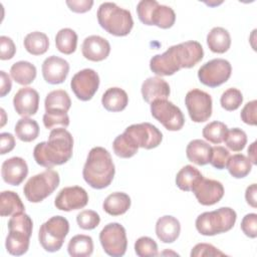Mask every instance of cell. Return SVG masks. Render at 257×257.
<instances>
[{
    "instance_id": "19",
    "label": "cell",
    "mask_w": 257,
    "mask_h": 257,
    "mask_svg": "<svg viewBox=\"0 0 257 257\" xmlns=\"http://www.w3.org/2000/svg\"><path fill=\"white\" fill-rule=\"evenodd\" d=\"M2 179L11 186L20 185L28 175V166L24 159L12 157L3 162L1 167Z\"/></svg>"
},
{
    "instance_id": "25",
    "label": "cell",
    "mask_w": 257,
    "mask_h": 257,
    "mask_svg": "<svg viewBox=\"0 0 257 257\" xmlns=\"http://www.w3.org/2000/svg\"><path fill=\"white\" fill-rule=\"evenodd\" d=\"M128 103L127 93L119 87H110L104 91L101 97L103 107L112 112L123 110Z\"/></svg>"
},
{
    "instance_id": "37",
    "label": "cell",
    "mask_w": 257,
    "mask_h": 257,
    "mask_svg": "<svg viewBox=\"0 0 257 257\" xmlns=\"http://www.w3.org/2000/svg\"><path fill=\"white\" fill-rule=\"evenodd\" d=\"M56 48L63 54H71L77 46V34L71 28L60 29L55 36Z\"/></svg>"
},
{
    "instance_id": "24",
    "label": "cell",
    "mask_w": 257,
    "mask_h": 257,
    "mask_svg": "<svg viewBox=\"0 0 257 257\" xmlns=\"http://www.w3.org/2000/svg\"><path fill=\"white\" fill-rule=\"evenodd\" d=\"M212 147L203 140H193L186 148V155L190 162L198 165L205 166L210 162Z\"/></svg>"
},
{
    "instance_id": "22",
    "label": "cell",
    "mask_w": 257,
    "mask_h": 257,
    "mask_svg": "<svg viewBox=\"0 0 257 257\" xmlns=\"http://www.w3.org/2000/svg\"><path fill=\"white\" fill-rule=\"evenodd\" d=\"M141 91L144 100L148 103H152L158 99H167L171 89L165 79L159 76H152L143 82Z\"/></svg>"
},
{
    "instance_id": "52",
    "label": "cell",
    "mask_w": 257,
    "mask_h": 257,
    "mask_svg": "<svg viewBox=\"0 0 257 257\" xmlns=\"http://www.w3.org/2000/svg\"><path fill=\"white\" fill-rule=\"evenodd\" d=\"M0 79H1V84H0V96L3 97L5 96L12 87V82L10 79V76L4 71H0Z\"/></svg>"
},
{
    "instance_id": "4",
    "label": "cell",
    "mask_w": 257,
    "mask_h": 257,
    "mask_svg": "<svg viewBox=\"0 0 257 257\" xmlns=\"http://www.w3.org/2000/svg\"><path fill=\"white\" fill-rule=\"evenodd\" d=\"M33 222L29 215L24 212L16 213L8 221V235L5 247L9 254L20 256L29 249L30 237L32 234Z\"/></svg>"
},
{
    "instance_id": "3",
    "label": "cell",
    "mask_w": 257,
    "mask_h": 257,
    "mask_svg": "<svg viewBox=\"0 0 257 257\" xmlns=\"http://www.w3.org/2000/svg\"><path fill=\"white\" fill-rule=\"evenodd\" d=\"M96 16L100 27L114 36L127 35L134 26L132 13L113 2L101 3Z\"/></svg>"
},
{
    "instance_id": "8",
    "label": "cell",
    "mask_w": 257,
    "mask_h": 257,
    "mask_svg": "<svg viewBox=\"0 0 257 257\" xmlns=\"http://www.w3.org/2000/svg\"><path fill=\"white\" fill-rule=\"evenodd\" d=\"M99 241L103 251L109 256L120 257L126 251V233L119 223L113 222L105 225L99 233Z\"/></svg>"
},
{
    "instance_id": "20",
    "label": "cell",
    "mask_w": 257,
    "mask_h": 257,
    "mask_svg": "<svg viewBox=\"0 0 257 257\" xmlns=\"http://www.w3.org/2000/svg\"><path fill=\"white\" fill-rule=\"evenodd\" d=\"M81 52L90 61H101L108 56L110 44L105 38L99 35H90L83 40Z\"/></svg>"
},
{
    "instance_id": "41",
    "label": "cell",
    "mask_w": 257,
    "mask_h": 257,
    "mask_svg": "<svg viewBox=\"0 0 257 257\" xmlns=\"http://www.w3.org/2000/svg\"><path fill=\"white\" fill-rule=\"evenodd\" d=\"M242 101H243L242 92L235 87H230L226 89L222 93L220 98L221 106L228 111L236 110L241 105Z\"/></svg>"
},
{
    "instance_id": "45",
    "label": "cell",
    "mask_w": 257,
    "mask_h": 257,
    "mask_svg": "<svg viewBox=\"0 0 257 257\" xmlns=\"http://www.w3.org/2000/svg\"><path fill=\"white\" fill-rule=\"evenodd\" d=\"M229 158H230V153L226 148L222 146H216V147H212V153H211L209 163L214 168L218 170H223L226 168Z\"/></svg>"
},
{
    "instance_id": "28",
    "label": "cell",
    "mask_w": 257,
    "mask_h": 257,
    "mask_svg": "<svg viewBox=\"0 0 257 257\" xmlns=\"http://www.w3.org/2000/svg\"><path fill=\"white\" fill-rule=\"evenodd\" d=\"M36 72L35 65L25 60L13 63L10 68L11 77L21 85H27L33 82L36 77Z\"/></svg>"
},
{
    "instance_id": "6",
    "label": "cell",
    "mask_w": 257,
    "mask_h": 257,
    "mask_svg": "<svg viewBox=\"0 0 257 257\" xmlns=\"http://www.w3.org/2000/svg\"><path fill=\"white\" fill-rule=\"evenodd\" d=\"M59 182V174L52 169H46L26 182L23 193L29 202L40 203L56 190Z\"/></svg>"
},
{
    "instance_id": "38",
    "label": "cell",
    "mask_w": 257,
    "mask_h": 257,
    "mask_svg": "<svg viewBox=\"0 0 257 257\" xmlns=\"http://www.w3.org/2000/svg\"><path fill=\"white\" fill-rule=\"evenodd\" d=\"M227 131H228V127L224 122L214 120L204 126L202 131V135L210 143L218 145L224 142Z\"/></svg>"
},
{
    "instance_id": "26",
    "label": "cell",
    "mask_w": 257,
    "mask_h": 257,
    "mask_svg": "<svg viewBox=\"0 0 257 257\" xmlns=\"http://www.w3.org/2000/svg\"><path fill=\"white\" fill-rule=\"evenodd\" d=\"M131 207V198L123 192H114L108 195L102 204L105 213L110 216H119L124 214Z\"/></svg>"
},
{
    "instance_id": "29",
    "label": "cell",
    "mask_w": 257,
    "mask_h": 257,
    "mask_svg": "<svg viewBox=\"0 0 257 257\" xmlns=\"http://www.w3.org/2000/svg\"><path fill=\"white\" fill-rule=\"evenodd\" d=\"M176 21L175 11L167 5H161L159 2L154 6L151 18L150 25H156L163 29L171 28Z\"/></svg>"
},
{
    "instance_id": "15",
    "label": "cell",
    "mask_w": 257,
    "mask_h": 257,
    "mask_svg": "<svg viewBox=\"0 0 257 257\" xmlns=\"http://www.w3.org/2000/svg\"><path fill=\"white\" fill-rule=\"evenodd\" d=\"M192 191L198 202L204 206H212L224 196V187L221 182L204 177L193 187Z\"/></svg>"
},
{
    "instance_id": "10",
    "label": "cell",
    "mask_w": 257,
    "mask_h": 257,
    "mask_svg": "<svg viewBox=\"0 0 257 257\" xmlns=\"http://www.w3.org/2000/svg\"><path fill=\"white\" fill-rule=\"evenodd\" d=\"M232 66L223 58H215L204 63L198 70L201 83L209 87H217L225 83L231 76Z\"/></svg>"
},
{
    "instance_id": "54",
    "label": "cell",
    "mask_w": 257,
    "mask_h": 257,
    "mask_svg": "<svg viewBox=\"0 0 257 257\" xmlns=\"http://www.w3.org/2000/svg\"><path fill=\"white\" fill-rule=\"evenodd\" d=\"M248 156H249V160L253 165L257 164L256 161V142H253L251 144V146L248 148Z\"/></svg>"
},
{
    "instance_id": "35",
    "label": "cell",
    "mask_w": 257,
    "mask_h": 257,
    "mask_svg": "<svg viewBox=\"0 0 257 257\" xmlns=\"http://www.w3.org/2000/svg\"><path fill=\"white\" fill-rule=\"evenodd\" d=\"M71 105V100L68 93L63 89L52 90L47 93L44 100L46 110H63L68 111Z\"/></svg>"
},
{
    "instance_id": "23",
    "label": "cell",
    "mask_w": 257,
    "mask_h": 257,
    "mask_svg": "<svg viewBox=\"0 0 257 257\" xmlns=\"http://www.w3.org/2000/svg\"><path fill=\"white\" fill-rule=\"evenodd\" d=\"M181 232L179 220L173 216L166 215L158 219L156 223V234L163 243L175 242Z\"/></svg>"
},
{
    "instance_id": "36",
    "label": "cell",
    "mask_w": 257,
    "mask_h": 257,
    "mask_svg": "<svg viewBox=\"0 0 257 257\" xmlns=\"http://www.w3.org/2000/svg\"><path fill=\"white\" fill-rule=\"evenodd\" d=\"M226 168L233 178L242 179L251 172L252 163L245 155L236 154L232 157L230 156Z\"/></svg>"
},
{
    "instance_id": "43",
    "label": "cell",
    "mask_w": 257,
    "mask_h": 257,
    "mask_svg": "<svg viewBox=\"0 0 257 257\" xmlns=\"http://www.w3.org/2000/svg\"><path fill=\"white\" fill-rule=\"evenodd\" d=\"M135 252L140 257H148V256H157L158 253V245L156 241L148 236L140 237L135 243Z\"/></svg>"
},
{
    "instance_id": "32",
    "label": "cell",
    "mask_w": 257,
    "mask_h": 257,
    "mask_svg": "<svg viewBox=\"0 0 257 257\" xmlns=\"http://www.w3.org/2000/svg\"><path fill=\"white\" fill-rule=\"evenodd\" d=\"M203 178V175L200 171L191 166L187 165L183 167L176 176V185L182 191H192L193 187Z\"/></svg>"
},
{
    "instance_id": "30",
    "label": "cell",
    "mask_w": 257,
    "mask_h": 257,
    "mask_svg": "<svg viewBox=\"0 0 257 257\" xmlns=\"http://www.w3.org/2000/svg\"><path fill=\"white\" fill-rule=\"evenodd\" d=\"M68 254L72 257H87L93 252V241L90 236L79 234L73 236L67 245Z\"/></svg>"
},
{
    "instance_id": "53",
    "label": "cell",
    "mask_w": 257,
    "mask_h": 257,
    "mask_svg": "<svg viewBox=\"0 0 257 257\" xmlns=\"http://www.w3.org/2000/svg\"><path fill=\"white\" fill-rule=\"evenodd\" d=\"M256 194H257V188H256V184H252L249 187H247L246 192H245V199L247 201V203L253 207L256 208L257 206V201H256Z\"/></svg>"
},
{
    "instance_id": "18",
    "label": "cell",
    "mask_w": 257,
    "mask_h": 257,
    "mask_svg": "<svg viewBox=\"0 0 257 257\" xmlns=\"http://www.w3.org/2000/svg\"><path fill=\"white\" fill-rule=\"evenodd\" d=\"M42 75L46 82L50 84L62 83L69 72L68 62L58 56L51 55L44 59L42 66Z\"/></svg>"
},
{
    "instance_id": "2",
    "label": "cell",
    "mask_w": 257,
    "mask_h": 257,
    "mask_svg": "<svg viewBox=\"0 0 257 257\" xmlns=\"http://www.w3.org/2000/svg\"><path fill=\"white\" fill-rule=\"evenodd\" d=\"M114 173V164L108 151L102 147L92 148L82 170L84 181L93 189H104L112 182Z\"/></svg>"
},
{
    "instance_id": "21",
    "label": "cell",
    "mask_w": 257,
    "mask_h": 257,
    "mask_svg": "<svg viewBox=\"0 0 257 257\" xmlns=\"http://www.w3.org/2000/svg\"><path fill=\"white\" fill-rule=\"evenodd\" d=\"M151 70L160 76L173 75L181 68L177 62L173 46L169 47L164 53L153 56L150 60Z\"/></svg>"
},
{
    "instance_id": "9",
    "label": "cell",
    "mask_w": 257,
    "mask_h": 257,
    "mask_svg": "<svg viewBox=\"0 0 257 257\" xmlns=\"http://www.w3.org/2000/svg\"><path fill=\"white\" fill-rule=\"evenodd\" d=\"M151 113L168 131H180L185 123L182 110L168 99L153 101L151 103Z\"/></svg>"
},
{
    "instance_id": "33",
    "label": "cell",
    "mask_w": 257,
    "mask_h": 257,
    "mask_svg": "<svg viewBox=\"0 0 257 257\" xmlns=\"http://www.w3.org/2000/svg\"><path fill=\"white\" fill-rule=\"evenodd\" d=\"M24 47L32 55L44 54L49 47V39L47 35L40 31L28 33L24 38Z\"/></svg>"
},
{
    "instance_id": "51",
    "label": "cell",
    "mask_w": 257,
    "mask_h": 257,
    "mask_svg": "<svg viewBox=\"0 0 257 257\" xmlns=\"http://www.w3.org/2000/svg\"><path fill=\"white\" fill-rule=\"evenodd\" d=\"M0 154L5 155L11 152L15 147V139L10 133H2L0 135Z\"/></svg>"
},
{
    "instance_id": "47",
    "label": "cell",
    "mask_w": 257,
    "mask_h": 257,
    "mask_svg": "<svg viewBox=\"0 0 257 257\" xmlns=\"http://www.w3.org/2000/svg\"><path fill=\"white\" fill-rule=\"evenodd\" d=\"M241 230L249 238L257 237V215L255 213H249L243 217Z\"/></svg>"
},
{
    "instance_id": "50",
    "label": "cell",
    "mask_w": 257,
    "mask_h": 257,
    "mask_svg": "<svg viewBox=\"0 0 257 257\" xmlns=\"http://www.w3.org/2000/svg\"><path fill=\"white\" fill-rule=\"evenodd\" d=\"M66 5L73 12L84 13L91 9L93 5V1L92 0H67Z\"/></svg>"
},
{
    "instance_id": "16",
    "label": "cell",
    "mask_w": 257,
    "mask_h": 257,
    "mask_svg": "<svg viewBox=\"0 0 257 257\" xmlns=\"http://www.w3.org/2000/svg\"><path fill=\"white\" fill-rule=\"evenodd\" d=\"M180 68H191L203 59L204 50L198 41H186L173 45Z\"/></svg>"
},
{
    "instance_id": "49",
    "label": "cell",
    "mask_w": 257,
    "mask_h": 257,
    "mask_svg": "<svg viewBox=\"0 0 257 257\" xmlns=\"http://www.w3.org/2000/svg\"><path fill=\"white\" fill-rule=\"evenodd\" d=\"M256 107H257V100H251L247 102L244 107L241 110L240 116L243 122L250 124V125H256L257 123V117H256Z\"/></svg>"
},
{
    "instance_id": "48",
    "label": "cell",
    "mask_w": 257,
    "mask_h": 257,
    "mask_svg": "<svg viewBox=\"0 0 257 257\" xmlns=\"http://www.w3.org/2000/svg\"><path fill=\"white\" fill-rule=\"evenodd\" d=\"M16 52V46L13 40L5 35L0 36V58L2 60H8L13 58Z\"/></svg>"
},
{
    "instance_id": "44",
    "label": "cell",
    "mask_w": 257,
    "mask_h": 257,
    "mask_svg": "<svg viewBox=\"0 0 257 257\" xmlns=\"http://www.w3.org/2000/svg\"><path fill=\"white\" fill-rule=\"evenodd\" d=\"M76 222L79 228L83 230H92L98 226L100 217L93 210H83L77 214Z\"/></svg>"
},
{
    "instance_id": "11",
    "label": "cell",
    "mask_w": 257,
    "mask_h": 257,
    "mask_svg": "<svg viewBox=\"0 0 257 257\" xmlns=\"http://www.w3.org/2000/svg\"><path fill=\"white\" fill-rule=\"evenodd\" d=\"M123 134L138 148L146 150L157 148L163 140V134L161 131L150 122L132 124L125 128Z\"/></svg>"
},
{
    "instance_id": "46",
    "label": "cell",
    "mask_w": 257,
    "mask_h": 257,
    "mask_svg": "<svg viewBox=\"0 0 257 257\" xmlns=\"http://www.w3.org/2000/svg\"><path fill=\"white\" fill-rule=\"evenodd\" d=\"M202 256H225V253L217 249L212 244L199 243L195 245L191 251V257Z\"/></svg>"
},
{
    "instance_id": "5",
    "label": "cell",
    "mask_w": 257,
    "mask_h": 257,
    "mask_svg": "<svg viewBox=\"0 0 257 257\" xmlns=\"http://www.w3.org/2000/svg\"><path fill=\"white\" fill-rule=\"evenodd\" d=\"M237 219L236 212L230 207H221L215 211L200 214L195 222L197 231L204 236H214L228 232Z\"/></svg>"
},
{
    "instance_id": "13",
    "label": "cell",
    "mask_w": 257,
    "mask_h": 257,
    "mask_svg": "<svg viewBox=\"0 0 257 257\" xmlns=\"http://www.w3.org/2000/svg\"><path fill=\"white\" fill-rule=\"evenodd\" d=\"M99 86V76L97 72L91 68H84L76 72L70 81V87L75 96L87 101L92 98Z\"/></svg>"
},
{
    "instance_id": "39",
    "label": "cell",
    "mask_w": 257,
    "mask_h": 257,
    "mask_svg": "<svg viewBox=\"0 0 257 257\" xmlns=\"http://www.w3.org/2000/svg\"><path fill=\"white\" fill-rule=\"evenodd\" d=\"M112 149L114 154L122 159L132 158L138 153L139 150V148L134 145L133 142L124 134H121L114 139L112 143Z\"/></svg>"
},
{
    "instance_id": "14",
    "label": "cell",
    "mask_w": 257,
    "mask_h": 257,
    "mask_svg": "<svg viewBox=\"0 0 257 257\" xmlns=\"http://www.w3.org/2000/svg\"><path fill=\"white\" fill-rule=\"evenodd\" d=\"M87 203L88 195L86 191L79 186L65 187L61 189L54 200L56 209L65 212L82 209Z\"/></svg>"
},
{
    "instance_id": "1",
    "label": "cell",
    "mask_w": 257,
    "mask_h": 257,
    "mask_svg": "<svg viewBox=\"0 0 257 257\" xmlns=\"http://www.w3.org/2000/svg\"><path fill=\"white\" fill-rule=\"evenodd\" d=\"M73 138L64 127L53 128L47 142L38 143L33 150L35 162L46 168L65 164L72 157Z\"/></svg>"
},
{
    "instance_id": "17",
    "label": "cell",
    "mask_w": 257,
    "mask_h": 257,
    "mask_svg": "<svg viewBox=\"0 0 257 257\" xmlns=\"http://www.w3.org/2000/svg\"><path fill=\"white\" fill-rule=\"evenodd\" d=\"M13 106L16 112L23 117L35 114L39 106L38 92L29 86L19 88V90L14 94Z\"/></svg>"
},
{
    "instance_id": "31",
    "label": "cell",
    "mask_w": 257,
    "mask_h": 257,
    "mask_svg": "<svg viewBox=\"0 0 257 257\" xmlns=\"http://www.w3.org/2000/svg\"><path fill=\"white\" fill-rule=\"evenodd\" d=\"M25 207L18 196L13 191H3L0 195V215L2 217L12 216L16 213L24 212Z\"/></svg>"
},
{
    "instance_id": "42",
    "label": "cell",
    "mask_w": 257,
    "mask_h": 257,
    "mask_svg": "<svg viewBox=\"0 0 257 257\" xmlns=\"http://www.w3.org/2000/svg\"><path fill=\"white\" fill-rule=\"evenodd\" d=\"M43 124L46 128H52L56 125L67 127L69 125V116L63 110H46L43 115Z\"/></svg>"
},
{
    "instance_id": "7",
    "label": "cell",
    "mask_w": 257,
    "mask_h": 257,
    "mask_svg": "<svg viewBox=\"0 0 257 257\" xmlns=\"http://www.w3.org/2000/svg\"><path fill=\"white\" fill-rule=\"evenodd\" d=\"M69 232V223L62 216H53L44 222L39 229L38 240L47 252L58 251Z\"/></svg>"
},
{
    "instance_id": "12",
    "label": "cell",
    "mask_w": 257,
    "mask_h": 257,
    "mask_svg": "<svg viewBox=\"0 0 257 257\" xmlns=\"http://www.w3.org/2000/svg\"><path fill=\"white\" fill-rule=\"evenodd\" d=\"M212 97L204 90L194 88L187 92L185 104L194 122H204L212 115Z\"/></svg>"
},
{
    "instance_id": "34",
    "label": "cell",
    "mask_w": 257,
    "mask_h": 257,
    "mask_svg": "<svg viewBox=\"0 0 257 257\" xmlns=\"http://www.w3.org/2000/svg\"><path fill=\"white\" fill-rule=\"evenodd\" d=\"M16 137L22 142H32L37 139L39 135V125L33 118L22 117L20 118L14 127Z\"/></svg>"
},
{
    "instance_id": "40",
    "label": "cell",
    "mask_w": 257,
    "mask_h": 257,
    "mask_svg": "<svg viewBox=\"0 0 257 257\" xmlns=\"http://www.w3.org/2000/svg\"><path fill=\"white\" fill-rule=\"evenodd\" d=\"M224 142L231 151L240 152L245 148L247 144V135L243 130L239 127H233L227 131Z\"/></svg>"
},
{
    "instance_id": "27",
    "label": "cell",
    "mask_w": 257,
    "mask_h": 257,
    "mask_svg": "<svg viewBox=\"0 0 257 257\" xmlns=\"http://www.w3.org/2000/svg\"><path fill=\"white\" fill-rule=\"evenodd\" d=\"M209 49L215 53H225L231 46V36L223 27H214L207 35Z\"/></svg>"
}]
</instances>
